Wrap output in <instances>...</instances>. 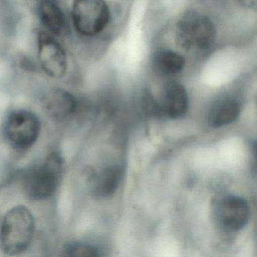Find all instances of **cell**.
<instances>
[{"label":"cell","mask_w":257,"mask_h":257,"mask_svg":"<svg viewBox=\"0 0 257 257\" xmlns=\"http://www.w3.org/2000/svg\"><path fill=\"white\" fill-rule=\"evenodd\" d=\"M122 170L118 165L107 167L97 174L94 181V192L98 196L112 195L119 186Z\"/></svg>","instance_id":"4fadbf2b"},{"label":"cell","mask_w":257,"mask_h":257,"mask_svg":"<svg viewBox=\"0 0 257 257\" xmlns=\"http://www.w3.org/2000/svg\"><path fill=\"white\" fill-rule=\"evenodd\" d=\"M42 103L46 113L55 121H64L70 118L77 109V100L74 95L61 88L46 93Z\"/></svg>","instance_id":"ba28073f"},{"label":"cell","mask_w":257,"mask_h":257,"mask_svg":"<svg viewBox=\"0 0 257 257\" xmlns=\"http://www.w3.org/2000/svg\"><path fill=\"white\" fill-rule=\"evenodd\" d=\"M41 124L38 117L28 110L12 112L6 122L5 132L10 144L19 150L32 147L38 139Z\"/></svg>","instance_id":"5b68a950"},{"label":"cell","mask_w":257,"mask_h":257,"mask_svg":"<svg viewBox=\"0 0 257 257\" xmlns=\"http://www.w3.org/2000/svg\"><path fill=\"white\" fill-rule=\"evenodd\" d=\"M38 59L43 71L49 77L61 79L68 69L67 54L55 36L40 32L38 37Z\"/></svg>","instance_id":"8992f818"},{"label":"cell","mask_w":257,"mask_h":257,"mask_svg":"<svg viewBox=\"0 0 257 257\" xmlns=\"http://www.w3.org/2000/svg\"><path fill=\"white\" fill-rule=\"evenodd\" d=\"M152 64L156 73L164 76H171L183 71L186 66V61L177 52L161 50L153 55Z\"/></svg>","instance_id":"8fae6325"},{"label":"cell","mask_w":257,"mask_h":257,"mask_svg":"<svg viewBox=\"0 0 257 257\" xmlns=\"http://www.w3.org/2000/svg\"><path fill=\"white\" fill-rule=\"evenodd\" d=\"M64 255L68 256H98L99 249L93 245L74 242L68 243L64 248Z\"/></svg>","instance_id":"5bb4252c"},{"label":"cell","mask_w":257,"mask_h":257,"mask_svg":"<svg viewBox=\"0 0 257 257\" xmlns=\"http://www.w3.org/2000/svg\"><path fill=\"white\" fill-rule=\"evenodd\" d=\"M35 232V220L31 210L19 205L10 209L0 228V247L7 255H15L29 247Z\"/></svg>","instance_id":"6da1fadb"},{"label":"cell","mask_w":257,"mask_h":257,"mask_svg":"<svg viewBox=\"0 0 257 257\" xmlns=\"http://www.w3.org/2000/svg\"><path fill=\"white\" fill-rule=\"evenodd\" d=\"M160 108L170 118L183 117L189 108V97L185 87L177 82L165 84L161 96Z\"/></svg>","instance_id":"9c48e42d"},{"label":"cell","mask_w":257,"mask_h":257,"mask_svg":"<svg viewBox=\"0 0 257 257\" xmlns=\"http://www.w3.org/2000/svg\"><path fill=\"white\" fill-rule=\"evenodd\" d=\"M42 23L48 33L59 36L65 25V19L62 10L55 0H43L40 5Z\"/></svg>","instance_id":"7c38bea8"},{"label":"cell","mask_w":257,"mask_h":257,"mask_svg":"<svg viewBox=\"0 0 257 257\" xmlns=\"http://www.w3.org/2000/svg\"><path fill=\"white\" fill-rule=\"evenodd\" d=\"M64 169V160L58 153H51L41 165L25 174L24 187L27 195L34 200L50 198L59 184Z\"/></svg>","instance_id":"3957f363"},{"label":"cell","mask_w":257,"mask_h":257,"mask_svg":"<svg viewBox=\"0 0 257 257\" xmlns=\"http://www.w3.org/2000/svg\"><path fill=\"white\" fill-rule=\"evenodd\" d=\"M109 7L105 0H73L72 20L81 35L93 37L101 33L109 23Z\"/></svg>","instance_id":"277c9868"},{"label":"cell","mask_w":257,"mask_h":257,"mask_svg":"<svg viewBox=\"0 0 257 257\" xmlns=\"http://www.w3.org/2000/svg\"><path fill=\"white\" fill-rule=\"evenodd\" d=\"M215 33L214 25L208 17L198 12H187L176 25V43L186 52H202L213 44Z\"/></svg>","instance_id":"7a4b0ae2"},{"label":"cell","mask_w":257,"mask_h":257,"mask_svg":"<svg viewBox=\"0 0 257 257\" xmlns=\"http://www.w3.org/2000/svg\"><path fill=\"white\" fill-rule=\"evenodd\" d=\"M218 219L228 231H240L247 224L250 210L246 199L238 195H227L219 203Z\"/></svg>","instance_id":"52a82bcc"},{"label":"cell","mask_w":257,"mask_h":257,"mask_svg":"<svg viewBox=\"0 0 257 257\" xmlns=\"http://www.w3.org/2000/svg\"><path fill=\"white\" fill-rule=\"evenodd\" d=\"M240 112V105L231 97L221 99L209 111L208 123L213 127H222L234 122Z\"/></svg>","instance_id":"30bf717a"}]
</instances>
